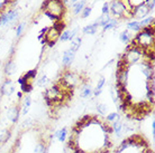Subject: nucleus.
<instances>
[{"label":"nucleus","instance_id":"nucleus-14","mask_svg":"<svg viewBox=\"0 0 155 153\" xmlns=\"http://www.w3.org/2000/svg\"><path fill=\"white\" fill-rule=\"evenodd\" d=\"M36 75H37V68H33V69L27 70V72L24 74V75H21V76L26 80H28V82H33V80H35Z\"/></svg>","mask_w":155,"mask_h":153},{"label":"nucleus","instance_id":"nucleus-24","mask_svg":"<svg viewBox=\"0 0 155 153\" xmlns=\"http://www.w3.org/2000/svg\"><path fill=\"white\" fill-rule=\"evenodd\" d=\"M91 94H92V89L90 88V86H84V87L82 88V93H81L82 98H87V97L91 96Z\"/></svg>","mask_w":155,"mask_h":153},{"label":"nucleus","instance_id":"nucleus-31","mask_svg":"<svg viewBox=\"0 0 155 153\" xmlns=\"http://www.w3.org/2000/svg\"><path fill=\"white\" fill-rule=\"evenodd\" d=\"M101 12H102V15H107L109 14V4L108 2H105L102 8H101Z\"/></svg>","mask_w":155,"mask_h":153},{"label":"nucleus","instance_id":"nucleus-28","mask_svg":"<svg viewBox=\"0 0 155 153\" xmlns=\"http://www.w3.org/2000/svg\"><path fill=\"white\" fill-rule=\"evenodd\" d=\"M107 110H108V107H107V105L104 103H101V104H98V106H97V111L99 114H105L106 112H107Z\"/></svg>","mask_w":155,"mask_h":153},{"label":"nucleus","instance_id":"nucleus-13","mask_svg":"<svg viewBox=\"0 0 155 153\" xmlns=\"http://www.w3.org/2000/svg\"><path fill=\"white\" fill-rule=\"evenodd\" d=\"M81 42L82 39L81 37H74L72 40H71V46H70V50H72L73 53H77L78 50L80 49V46H81Z\"/></svg>","mask_w":155,"mask_h":153},{"label":"nucleus","instance_id":"nucleus-11","mask_svg":"<svg viewBox=\"0 0 155 153\" xmlns=\"http://www.w3.org/2000/svg\"><path fill=\"white\" fill-rule=\"evenodd\" d=\"M98 30V25L96 23H90V25H87L85 27H83L82 29V33L85 35H94Z\"/></svg>","mask_w":155,"mask_h":153},{"label":"nucleus","instance_id":"nucleus-17","mask_svg":"<svg viewBox=\"0 0 155 153\" xmlns=\"http://www.w3.org/2000/svg\"><path fill=\"white\" fill-rule=\"evenodd\" d=\"M119 39L121 42H124V44H128V42H130V39H132V35L129 33V30H124L121 31L119 35Z\"/></svg>","mask_w":155,"mask_h":153},{"label":"nucleus","instance_id":"nucleus-16","mask_svg":"<svg viewBox=\"0 0 155 153\" xmlns=\"http://www.w3.org/2000/svg\"><path fill=\"white\" fill-rule=\"evenodd\" d=\"M127 28L128 30L135 31V33H138V31L142 29V27L140 25V21H136V20H133V21H129L127 23Z\"/></svg>","mask_w":155,"mask_h":153},{"label":"nucleus","instance_id":"nucleus-18","mask_svg":"<svg viewBox=\"0 0 155 153\" xmlns=\"http://www.w3.org/2000/svg\"><path fill=\"white\" fill-rule=\"evenodd\" d=\"M20 91L25 94L31 93L33 91V82H25L23 84H20Z\"/></svg>","mask_w":155,"mask_h":153},{"label":"nucleus","instance_id":"nucleus-20","mask_svg":"<svg viewBox=\"0 0 155 153\" xmlns=\"http://www.w3.org/2000/svg\"><path fill=\"white\" fill-rule=\"evenodd\" d=\"M66 135H68V130H66L65 127H63L62 130L58 131V132H56V133H55L54 135H53V136H58V141H60V142H63V141H65Z\"/></svg>","mask_w":155,"mask_h":153},{"label":"nucleus","instance_id":"nucleus-15","mask_svg":"<svg viewBox=\"0 0 155 153\" xmlns=\"http://www.w3.org/2000/svg\"><path fill=\"white\" fill-rule=\"evenodd\" d=\"M12 131L10 130H0V144L6 143L10 139Z\"/></svg>","mask_w":155,"mask_h":153},{"label":"nucleus","instance_id":"nucleus-12","mask_svg":"<svg viewBox=\"0 0 155 153\" xmlns=\"http://www.w3.org/2000/svg\"><path fill=\"white\" fill-rule=\"evenodd\" d=\"M84 7H85V0H79V1L75 2V4L72 5L74 15H79V14H81V11L83 10V8Z\"/></svg>","mask_w":155,"mask_h":153},{"label":"nucleus","instance_id":"nucleus-22","mask_svg":"<svg viewBox=\"0 0 155 153\" xmlns=\"http://www.w3.org/2000/svg\"><path fill=\"white\" fill-rule=\"evenodd\" d=\"M154 23V17H147V18H144L140 21V27H145V26H150V25H153Z\"/></svg>","mask_w":155,"mask_h":153},{"label":"nucleus","instance_id":"nucleus-27","mask_svg":"<svg viewBox=\"0 0 155 153\" xmlns=\"http://www.w3.org/2000/svg\"><path fill=\"white\" fill-rule=\"evenodd\" d=\"M69 36H70V31L69 30H64V31H62V33H61V35H60V40H61V42H68V40H69Z\"/></svg>","mask_w":155,"mask_h":153},{"label":"nucleus","instance_id":"nucleus-1","mask_svg":"<svg viewBox=\"0 0 155 153\" xmlns=\"http://www.w3.org/2000/svg\"><path fill=\"white\" fill-rule=\"evenodd\" d=\"M42 11H46L55 16L58 19H62L66 10L63 0H44L41 7Z\"/></svg>","mask_w":155,"mask_h":153},{"label":"nucleus","instance_id":"nucleus-33","mask_svg":"<svg viewBox=\"0 0 155 153\" xmlns=\"http://www.w3.org/2000/svg\"><path fill=\"white\" fill-rule=\"evenodd\" d=\"M0 152H1V144H0Z\"/></svg>","mask_w":155,"mask_h":153},{"label":"nucleus","instance_id":"nucleus-19","mask_svg":"<svg viewBox=\"0 0 155 153\" xmlns=\"http://www.w3.org/2000/svg\"><path fill=\"white\" fill-rule=\"evenodd\" d=\"M110 19V16L109 14L107 15H101L100 17H98L97 20H96V23L98 25V27H104L106 23H108V20Z\"/></svg>","mask_w":155,"mask_h":153},{"label":"nucleus","instance_id":"nucleus-10","mask_svg":"<svg viewBox=\"0 0 155 153\" xmlns=\"http://www.w3.org/2000/svg\"><path fill=\"white\" fill-rule=\"evenodd\" d=\"M110 124H111V127H113V132L116 134V136L120 138L121 136V131H123V123L120 122V120L115 121V122L110 123Z\"/></svg>","mask_w":155,"mask_h":153},{"label":"nucleus","instance_id":"nucleus-5","mask_svg":"<svg viewBox=\"0 0 155 153\" xmlns=\"http://www.w3.org/2000/svg\"><path fill=\"white\" fill-rule=\"evenodd\" d=\"M0 91H1V94L5 96L12 95V93L15 92V85L12 82V80L7 78V80H5L4 84L1 85V89Z\"/></svg>","mask_w":155,"mask_h":153},{"label":"nucleus","instance_id":"nucleus-29","mask_svg":"<svg viewBox=\"0 0 155 153\" xmlns=\"http://www.w3.org/2000/svg\"><path fill=\"white\" fill-rule=\"evenodd\" d=\"M106 83V78L105 77H100V80H98V84L96 86V91H102V87Z\"/></svg>","mask_w":155,"mask_h":153},{"label":"nucleus","instance_id":"nucleus-4","mask_svg":"<svg viewBox=\"0 0 155 153\" xmlns=\"http://www.w3.org/2000/svg\"><path fill=\"white\" fill-rule=\"evenodd\" d=\"M20 115V106L19 105H12L8 108L7 111V119L12 123H17L19 120Z\"/></svg>","mask_w":155,"mask_h":153},{"label":"nucleus","instance_id":"nucleus-7","mask_svg":"<svg viewBox=\"0 0 155 153\" xmlns=\"http://www.w3.org/2000/svg\"><path fill=\"white\" fill-rule=\"evenodd\" d=\"M74 57H75V53H73V52L70 49L65 50V52L63 53V57H62L63 66H65V67L71 66V64H72L74 61Z\"/></svg>","mask_w":155,"mask_h":153},{"label":"nucleus","instance_id":"nucleus-2","mask_svg":"<svg viewBox=\"0 0 155 153\" xmlns=\"http://www.w3.org/2000/svg\"><path fill=\"white\" fill-rule=\"evenodd\" d=\"M109 11L115 16V19L125 18V14L128 12L127 10H126V7H125V5L123 4L121 0H113L111 4L109 5ZM128 14H130V12H128ZM130 15H132V14H130Z\"/></svg>","mask_w":155,"mask_h":153},{"label":"nucleus","instance_id":"nucleus-34","mask_svg":"<svg viewBox=\"0 0 155 153\" xmlns=\"http://www.w3.org/2000/svg\"><path fill=\"white\" fill-rule=\"evenodd\" d=\"M78 1H79V0H78Z\"/></svg>","mask_w":155,"mask_h":153},{"label":"nucleus","instance_id":"nucleus-8","mask_svg":"<svg viewBox=\"0 0 155 153\" xmlns=\"http://www.w3.org/2000/svg\"><path fill=\"white\" fill-rule=\"evenodd\" d=\"M16 70H17V65H16V63L12 59H9V61L6 63V65H5V74L7 75V76H12L14 74L16 73Z\"/></svg>","mask_w":155,"mask_h":153},{"label":"nucleus","instance_id":"nucleus-25","mask_svg":"<svg viewBox=\"0 0 155 153\" xmlns=\"http://www.w3.org/2000/svg\"><path fill=\"white\" fill-rule=\"evenodd\" d=\"M91 11H92V8L91 7H84L83 8V10L81 11V18L82 19L88 18V17L91 15Z\"/></svg>","mask_w":155,"mask_h":153},{"label":"nucleus","instance_id":"nucleus-26","mask_svg":"<svg viewBox=\"0 0 155 153\" xmlns=\"http://www.w3.org/2000/svg\"><path fill=\"white\" fill-rule=\"evenodd\" d=\"M24 29H25V23H18L17 27H16V36H17V37H20L21 34H23Z\"/></svg>","mask_w":155,"mask_h":153},{"label":"nucleus","instance_id":"nucleus-23","mask_svg":"<svg viewBox=\"0 0 155 153\" xmlns=\"http://www.w3.org/2000/svg\"><path fill=\"white\" fill-rule=\"evenodd\" d=\"M118 120H120V116L118 113H116V112H114V113H110L109 115H107V119H106V121L109 123H113L115 122V121H118Z\"/></svg>","mask_w":155,"mask_h":153},{"label":"nucleus","instance_id":"nucleus-21","mask_svg":"<svg viewBox=\"0 0 155 153\" xmlns=\"http://www.w3.org/2000/svg\"><path fill=\"white\" fill-rule=\"evenodd\" d=\"M117 23H118V20L117 19H115V18H110V19L108 20V23L102 27V29H104V31L109 30V29H113V28H115V27L117 26Z\"/></svg>","mask_w":155,"mask_h":153},{"label":"nucleus","instance_id":"nucleus-6","mask_svg":"<svg viewBox=\"0 0 155 153\" xmlns=\"http://www.w3.org/2000/svg\"><path fill=\"white\" fill-rule=\"evenodd\" d=\"M31 106V98L29 95H25L21 98V105H20V114L26 115L29 112Z\"/></svg>","mask_w":155,"mask_h":153},{"label":"nucleus","instance_id":"nucleus-9","mask_svg":"<svg viewBox=\"0 0 155 153\" xmlns=\"http://www.w3.org/2000/svg\"><path fill=\"white\" fill-rule=\"evenodd\" d=\"M5 14H6V19H7V25H8V23H14L18 18L19 10L18 9H9L8 11H5Z\"/></svg>","mask_w":155,"mask_h":153},{"label":"nucleus","instance_id":"nucleus-3","mask_svg":"<svg viewBox=\"0 0 155 153\" xmlns=\"http://www.w3.org/2000/svg\"><path fill=\"white\" fill-rule=\"evenodd\" d=\"M150 9L147 8V6L145 4H140L138 6H136L134 7L132 11V15H133V18L136 17V18H138V19H144L146 16L150 14Z\"/></svg>","mask_w":155,"mask_h":153},{"label":"nucleus","instance_id":"nucleus-32","mask_svg":"<svg viewBox=\"0 0 155 153\" xmlns=\"http://www.w3.org/2000/svg\"><path fill=\"white\" fill-rule=\"evenodd\" d=\"M77 34H78V29L75 28V29H73L72 31H70V36H69V40H72V39L74 38V37H77Z\"/></svg>","mask_w":155,"mask_h":153},{"label":"nucleus","instance_id":"nucleus-30","mask_svg":"<svg viewBox=\"0 0 155 153\" xmlns=\"http://www.w3.org/2000/svg\"><path fill=\"white\" fill-rule=\"evenodd\" d=\"M47 76L46 75H43L41 78H39L38 80H37V85H38L39 87H43V86H45L46 85V83H47Z\"/></svg>","mask_w":155,"mask_h":153}]
</instances>
